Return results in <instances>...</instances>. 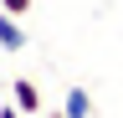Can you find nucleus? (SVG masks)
I'll return each instance as SVG.
<instances>
[{"mask_svg":"<svg viewBox=\"0 0 123 118\" xmlns=\"http://www.w3.org/2000/svg\"><path fill=\"white\" fill-rule=\"evenodd\" d=\"M62 113H67V118H92V93L82 82H72L67 93H62Z\"/></svg>","mask_w":123,"mask_h":118,"instance_id":"f03ea898","label":"nucleus"},{"mask_svg":"<svg viewBox=\"0 0 123 118\" xmlns=\"http://www.w3.org/2000/svg\"><path fill=\"white\" fill-rule=\"evenodd\" d=\"M0 118H26V113L15 108V103H0Z\"/></svg>","mask_w":123,"mask_h":118,"instance_id":"39448f33","label":"nucleus"},{"mask_svg":"<svg viewBox=\"0 0 123 118\" xmlns=\"http://www.w3.org/2000/svg\"><path fill=\"white\" fill-rule=\"evenodd\" d=\"M31 5H36V0H0V10H10V16H26Z\"/></svg>","mask_w":123,"mask_h":118,"instance_id":"20e7f679","label":"nucleus"},{"mask_svg":"<svg viewBox=\"0 0 123 118\" xmlns=\"http://www.w3.org/2000/svg\"><path fill=\"white\" fill-rule=\"evenodd\" d=\"M10 103H15L26 118H41V87L31 82V77H15V82H10Z\"/></svg>","mask_w":123,"mask_h":118,"instance_id":"f257e3e1","label":"nucleus"},{"mask_svg":"<svg viewBox=\"0 0 123 118\" xmlns=\"http://www.w3.org/2000/svg\"><path fill=\"white\" fill-rule=\"evenodd\" d=\"M26 46V31H21V16L0 10V51H21Z\"/></svg>","mask_w":123,"mask_h":118,"instance_id":"7ed1b4c3","label":"nucleus"}]
</instances>
